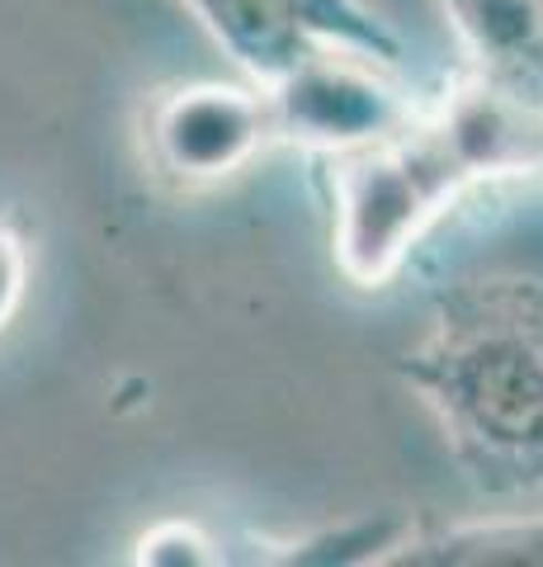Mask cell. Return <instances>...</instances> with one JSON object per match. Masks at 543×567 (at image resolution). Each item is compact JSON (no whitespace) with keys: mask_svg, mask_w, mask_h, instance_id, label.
Wrapping results in <instances>:
<instances>
[{"mask_svg":"<svg viewBox=\"0 0 543 567\" xmlns=\"http://www.w3.org/2000/svg\"><path fill=\"white\" fill-rule=\"evenodd\" d=\"M430 327L397 360L482 496L543 492V260L487 246L472 218L426 237Z\"/></svg>","mask_w":543,"mask_h":567,"instance_id":"cell-1","label":"cell"},{"mask_svg":"<svg viewBox=\"0 0 543 567\" xmlns=\"http://www.w3.org/2000/svg\"><path fill=\"white\" fill-rule=\"evenodd\" d=\"M482 189L463 152L420 110L388 142L331 156V256L355 289H383L420 256L426 237Z\"/></svg>","mask_w":543,"mask_h":567,"instance_id":"cell-2","label":"cell"},{"mask_svg":"<svg viewBox=\"0 0 543 567\" xmlns=\"http://www.w3.org/2000/svg\"><path fill=\"white\" fill-rule=\"evenodd\" d=\"M189 14L251 81L270 85L312 52H355L383 71L407 62V39L364 0H185Z\"/></svg>","mask_w":543,"mask_h":567,"instance_id":"cell-3","label":"cell"},{"mask_svg":"<svg viewBox=\"0 0 543 567\" xmlns=\"http://www.w3.org/2000/svg\"><path fill=\"white\" fill-rule=\"evenodd\" d=\"M274 142L303 147L317 156H341L355 147L388 142L411 128L420 104L407 100L383 76V66L355 58V52H312L279 81L265 85Z\"/></svg>","mask_w":543,"mask_h":567,"instance_id":"cell-4","label":"cell"},{"mask_svg":"<svg viewBox=\"0 0 543 567\" xmlns=\"http://www.w3.org/2000/svg\"><path fill=\"white\" fill-rule=\"evenodd\" d=\"M274 147V118L265 85L199 81L161 95L147 110V156L180 185H213L247 171Z\"/></svg>","mask_w":543,"mask_h":567,"instance_id":"cell-5","label":"cell"},{"mask_svg":"<svg viewBox=\"0 0 543 567\" xmlns=\"http://www.w3.org/2000/svg\"><path fill=\"white\" fill-rule=\"evenodd\" d=\"M468 48V71L543 110V0H440Z\"/></svg>","mask_w":543,"mask_h":567,"instance_id":"cell-6","label":"cell"},{"mask_svg":"<svg viewBox=\"0 0 543 567\" xmlns=\"http://www.w3.org/2000/svg\"><path fill=\"white\" fill-rule=\"evenodd\" d=\"M393 563L401 567H543V516H505L411 529Z\"/></svg>","mask_w":543,"mask_h":567,"instance_id":"cell-7","label":"cell"},{"mask_svg":"<svg viewBox=\"0 0 543 567\" xmlns=\"http://www.w3.org/2000/svg\"><path fill=\"white\" fill-rule=\"evenodd\" d=\"M407 516H369V520H345L326 535H307L293 544H260L251 563H393V554L411 539Z\"/></svg>","mask_w":543,"mask_h":567,"instance_id":"cell-8","label":"cell"},{"mask_svg":"<svg viewBox=\"0 0 543 567\" xmlns=\"http://www.w3.org/2000/svg\"><path fill=\"white\" fill-rule=\"evenodd\" d=\"M137 563H222V554L199 525L161 520L137 539Z\"/></svg>","mask_w":543,"mask_h":567,"instance_id":"cell-9","label":"cell"},{"mask_svg":"<svg viewBox=\"0 0 543 567\" xmlns=\"http://www.w3.org/2000/svg\"><path fill=\"white\" fill-rule=\"evenodd\" d=\"M24 293H29V246L10 227H0V331L14 322Z\"/></svg>","mask_w":543,"mask_h":567,"instance_id":"cell-10","label":"cell"}]
</instances>
